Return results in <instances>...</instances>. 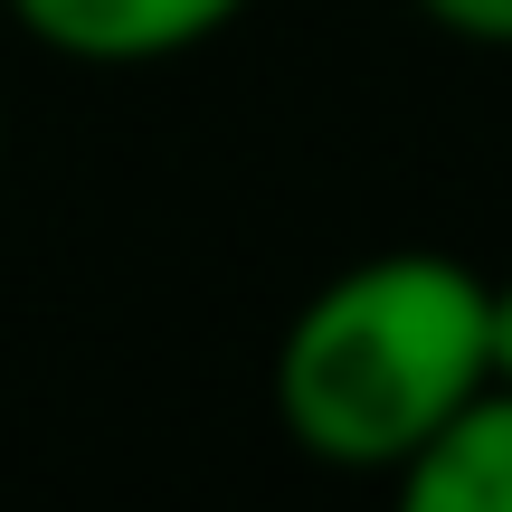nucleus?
<instances>
[{
    "label": "nucleus",
    "mask_w": 512,
    "mask_h": 512,
    "mask_svg": "<svg viewBox=\"0 0 512 512\" xmlns=\"http://www.w3.org/2000/svg\"><path fill=\"white\" fill-rule=\"evenodd\" d=\"M484 285L465 256L389 247L304 294L275 342V418L313 465L399 475L494 370H484Z\"/></svg>",
    "instance_id": "nucleus-1"
},
{
    "label": "nucleus",
    "mask_w": 512,
    "mask_h": 512,
    "mask_svg": "<svg viewBox=\"0 0 512 512\" xmlns=\"http://www.w3.org/2000/svg\"><path fill=\"white\" fill-rule=\"evenodd\" d=\"M484 370L512 389V275H494V285H484Z\"/></svg>",
    "instance_id": "nucleus-5"
},
{
    "label": "nucleus",
    "mask_w": 512,
    "mask_h": 512,
    "mask_svg": "<svg viewBox=\"0 0 512 512\" xmlns=\"http://www.w3.org/2000/svg\"><path fill=\"white\" fill-rule=\"evenodd\" d=\"M0 10L76 67H162L219 38L247 0H0Z\"/></svg>",
    "instance_id": "nucleus-2"
},
{
    "label": "nucleus",
    "mask_w": 512,
    "mask_h": 512,
    "mask_svg": "<svg viewBox=\"0 0 512 512\" xmlns=\"http://www.w3.org/2000/svg\"><path fill=\"white\" fill-rule=\"evenodd\" d=\"M427 10L446 38H475V48H512V0H408Z\"/></svg>",
    "instance_id": "nucleus-4"
},
{
    "label": "nucleus",
    "mask_w": 512,
    "mask_h": 512,
    "mask_svg": "<svg viewBox=\"0 0 512 512\" xmlns=\"http://www.w3.org/2000/svg\"><path fill=\"white\" fill-rule=\"evenodd\" d=\"M389 484L408 512H512V389L484 380Z\"/></svg>",
    "instance_id": "nucleus-3"
}]
</instances>
